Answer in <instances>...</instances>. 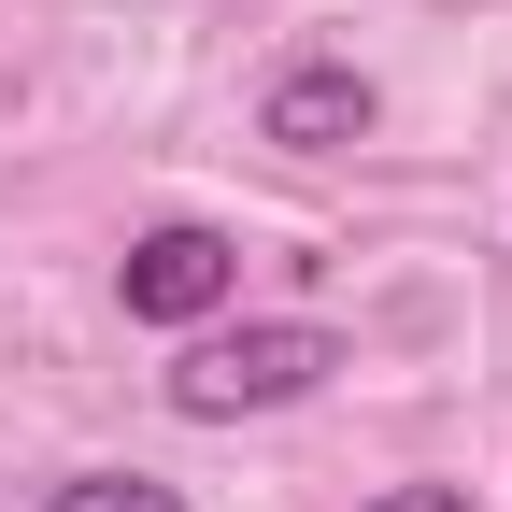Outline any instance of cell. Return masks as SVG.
<instances>
[{
	"label": "cell",
	"mask_w": 512,
	"mask_h": 512,
	"mask_svg": "<svg viewBox=\"0 0 512 512\" xmlns=\"http://www.w3.org/2000/svg\"><path fill=\"white\" fill-rule=\"evenodd\" d=\"M328 370H342V342L313 328V313H271V328H185V356H171V413H185V427H242V413L313 399Z\"/></svg>",
	"instance_id": "obj_1"
},
{
	"label": "cell",
	"mask_w": 512,
	"mask_h": 512,
	"mask_svg": "<svg viewBox=\"0 0 512 512\" xmlns=\"http://www.w3.org/2000/svg\"><path fill=\"white\" fill-rule=\"evenodd\" d=\"M114 299H128V328H214V313L242 299V242L200 228V214H171L114 256Z\"/></svg>",
	"instance_id": "obj_2"
},
{
	"label": "cell",
	"mask_w": 512,
	"mask_h": 512,
	"mask_svg": "<svg viewBox=\"0 0 512 512\" xmlns=\"http://www.w3.org/2000/svg\"><path fill=\"white\" fill-rule=\"evenodd\" d=\"M384 86L356 72V57H299V72H271V100H256V128H271L285 157H328V143H370Z\"/></svg>",
	"instance_id": "obj_3"
},
{
	"label": "cell",
	"mask_w": 512,
	"mask_h": 512,
	"mask_svg": "<svg viewBox=\"0 0 512 512\" xmlns=\"http://www.w3.org/2000/svg\"><path fill=\"white\" fill-rule=\"evenodd\" d=\"M43 512H185V484H157V470H72Z\"/></svg>",
	"instance_id": "obj_4"
},
{
	"label": "cell",
	"mask_w": 512,
	"mask_h": 512,
	"mask_svg": "<svg viewBox=\"0 0 512 512\" xmlns=\"http://www.w3.org/2000/svg\"><path fill=\"white\" fill-rule=\"evenodd\" d=\"M356 512H470V484H384V498H356Z\"/></svg>",
	"instance_id": "obj_5"
}]
</instances>
